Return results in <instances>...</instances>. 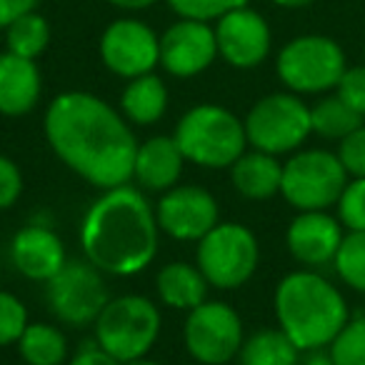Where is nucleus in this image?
Masks as SVG:
<instances>
[{
	"label": "nucleus",
	"mask_w": 365,
	"mask_h": 365,
	"mask_svg": "<svg viewBox=\"0 0 365 365\" xmlns=\"http://www.w3.org/2000/svg\"><path fill=\"white\" fill-rule=\"evenodd\" d=\"M335 96L345 103L348 108H353L358 115L365 118V66L345 68L343 78L335 86Z\"/></svg>",
	"instance_id": "32"
},
{
	"label": "nucleus",
	"mask_w": 365,
	"mask_h": 365,
	"mask_svg": "<svg viewBox=\"0 0 365 365\" xmlns=\"http://www.w3.org/2000/svg\"><path fill=\"white\" fill-rule=\"evenodd\" d=\"M208 280L198 265L190 263H168L158 270L155 288L158 298L175 310H193L208 298Z\"/></svg>",
	"instance_id": "21"
},
{
	"label": "nucleus",
	"mask_w": 365,
	"mask_h": 365,
	"mask_svg": "<svg viewBox=\"0 0 365 365\" xmlns=\"http://www.w3.org/2000/svg\"><path fill=\"white\" fill-rule=\"evenodd\" d=\"M218 58L215 28L180 18L160 36V66L175 78H193Z\"/></svg>",
	"instance_id": "15"
},
{
	"label": "nucleus",
	"mask_w": 365,
	"mask_h": 365,
	"mask_svg": "<svg viewBox=\"0 0 365 365\" xmlns=\"http://www.w3.org/2000/svg\"><path fill=\"white\" fill-rule=\"evenodd\" d=\"M345 53L328 36H300L278 53L275 71L293 93H325L345 73Z\"/></svg>",
	"instance_id": "9"
},
{
	"label": "nucleus",
	"mask_w": 365,
	"mask_h": 365,
	"mask_svg": "<svg viewBox=\"0 0 365 365\" xmlns=\"http://www.w3.org/2000/svg\"><path fill=\"white\" fill-rule=\"evenodd\" d=\"M185 160L200 168H230L248 145L245 123L223 106L190 108L173 133Z\"/></svg>",
	"instance_id": "4"
},
{
	"label": "nucleus",
	"mask_w": 365,
	"mask_h": 365,
	"mask_svg": "<svg viewBox=\"0 0 365 365\" xmlns=\"http://www.w3.org/2000/svg\"><path fill=\"white\" fill-rule=\"evenodd\" d=\"M68 365H123V363L113 358L110 353H106V350L96 343V345H83V348L78 350V355Z\"/></svg>",
	"instance_id": "35"
},
{
	"label": "nucleus",
	"mask_w": 365,
	"mask_h": 365,
	"mask_svg": "<svg viewBox=\"0 0 365 365\" xmlns=\"http://www.w3.org/2000/svg\"><path fill=\"white\" fill-rule=\"evenodd\" d=\"M160 335V310L145 295H120L108 300L96 320V340L123 365L145 358Z\"/></svg>",
	"instance_id": "5"
},
{
	"label": "nucleus",
	"mask_w": 365,
	"mask_h": 365,
	"mask_svg": "<svg viewBox=\"0 0 365 365\" xmlns=\"http://www.w3.org/2000/svg\"><path fill=\"white\" fill-rule=\"evenodd\" d=\"M303 365H335L333 358H330V353H325L323 348L320 350H310V355L305 358Z\"/></svg>",
	"instance_id": "38"
},
{
	"label": "nucleus",
	"mask_w": 365,
	"mask_h": 365,
	"mask_svg": "<svg viewBox=\"0 0 365 365\" xmlns=\"http://www.w3.org/2000/svg\"><path fill=\"white\" fill-rule=\"evenodd\" d=\"M155 208L133 185L103 190L81 223V248L101 273L128 278L153 263L158 253Z\"/></svg>",
	"instance_id": "2"
},
{
	"label": "nucleus",
	"mask_w": 365,
	"mask_h": 365,
	"mask_svg": "<svg viewBox=\"0 0 365 365\" xmlns=\"http://www.w3.org/2000/svg\"><path fill=\"white\" fill-rule=\"evenodd\" d=\"M101 58L110 73L133 81L153 73V68L160 63V38L145 23L120 18L103 33Z\"/></svg>",
	"instance_id": "13"
},
{
	"label": "nucleus",
	"mask_w": 365,
	"mask_h": 365,
	"mask_svg": "<svg viewBox=\"0 0 365 365\" xmlns=\"http://www.w3.org/2000/svg\"><path fill=\"white\" fill-rule=\"evenodd\" d=\"M158 228L182 243L200 240L218 225L220 208L213 193L198 185H173L155 208Z\"/></svg>",
	"instance_id": "12"
},
{
	"label": "nucleus",
	"mask_w": 365,
	"mask_h": 365,
	"mask_svg": "<svg viewBox=\"0 0 365 365\" xmlns=\"http://www.w3.org/2000/svg\"><path fill=\"white\" fill-rule=\"evenodd\" d=\"M338 220L348 230H365V178H353L338 198Z\"/></svg>",
	"instance_id": "30"
},
{
	"label": "nucleus",
	"mask_w": 365,
	"mask_h": 365,
	"mask_svg": "<svg viewBox=\"0 0 365 365\" xmlns=\"http://www.w3.org/2000/svg\"><path fill=\"white\" fill-rule=\"evenodd\" d=\"M41 98V71L36 61L16 53L0 56V115L21 118L36 108Z\"/></svg>",
	"instance_id": "19"
},
{
	"label": "nucleus",
	"mask_w": 365,
	"mask_h": 365,
	"mask_svg": "<svg viewBox=\"0 0 365 365\" xmlns=\"http://www.w3.org/2000/svg\"><path fill=\"white\" fill-rule=\"evenodd\" d=\"M243 123L250 145L270 155L298 150L313 133L310 108L298 93H270L260 98Z\"/></svg>",
	"instance_id": "6"
},
{
	"label": "nucleus",
	"mask_w": 365,
	"mask_h": 365,
	"mask_svg": "<svg viewBox=\"0 0 365 365\" xmlns=\"http://www.w3.org/2000/svg\"><path fill=\"white\" fill-rule=\"evenodd\" d=\"M333 265L348 288L365 293V230H348L343 235Z\"/></svg>",
	"instance_id": "27"
},
{
	"label": "nucleus",
	"mask_w": 365,
	"mask_h": 365,
	"mask_svg": "<svg viewBox=\"0 0 365 365\" xmlns=\"http://www.w3.org/2000/svg\"><path fill=\"white\" fill-rule=\"evenodd\" d=\"M18 353L28 365H63L68 355V340L51 323H28L18 338Z\"/></svg>",
	"instance_id": "24"
},
{
	"label": "nucleus",
	"mask_w": 365,
	"mask_h": 365,
	"mask_svg": "<svg viewBox=\"0 0 365 365\" xmlns=\"http://www.w3.org/2000/svg\"><path fill=\"white\" fill-rule=\"evenodd\" d=\"M185 155L178 148L175 138L155 135L138 145L133 163V180L145 193H165L178 185Z\"/></svg>",
	"instance_id": "18"
},
{
	"label": "nucleus",
	"mask_w": 365,
	"mask_h": 365,
	"mask_svg": "<svg viewBox=\"0 0 365 365\" xmlns=\"http://www.w3.org/2000/svg\"><path fill=\"white\" fill-rule=\"evenodd\" d=\"M300 348L280 328L253 333L240 345V365H298Z\"/></svg>",
	"instance_id": "23"
},
{
	"label": "nucleus",
	"mask_w": 365,
	"mask_h": 365,
	"mask_svg": "<svg viewBox=\"0 0 365 365\" xmlns=\"http://www.w3.org/2000/svg\"><path fill=\"white\" fill-rule=\"evenodd\" d=\"M108 3L123 11H143V8H150L155 0H108Z\"/></svg>",
	"instance_id": "37"
},
{
	"label": "nucleus",
	"mask_w": 365,
	"mask_h": 365,
	"mask_svg": "<svg viewBox=\"0 0 365 365\" xmlns=\"http://www.w3.org/2000/svg\"><path fill=\"white\" fill-rule=\"evenodd\" d=\"M11 258L18 273L41 283H48L68 263L63 240L46 225H26L18 230L11 240Z\"/></svg>",
	"instance_id": "17"
},
{
	"label": "nucleus",
	"mask_w": 365,
	"mask_h": 365,
	"mask_svg": "<svg viewBox=\"0 0 365 365\" xmlns=\"http://www.w3.org/2000/svg\"><path fill=\"white\" fill-rule=\"evenodd\" d=\"M38 0H0V28H8L26 13H33Z\"/></svg>",
	"instance_id": "36"
},
{
	"label": "nucleus",
	"mask_w": 365,
	"mask_h": 365,
	"mask_svg": "<svg viewBox=\"0 0 365 365\" xmlns=\"http://www.w3.org/2000/svg\"><path fill=\"white\" fill-rule=\"evenodd\" d=\"M198 268L213 288L233 290L253 278L260 260L258 238L240 223H218L198 240Z\"/></svg>",
	"instance_id": "8"
},
{
	"label": "nucleus",
	"mask_w": 365,
	"mask_h": 365,
	"mask_svg": "<svg viewBox=\"0 0 365 365\" xmlns=\"http://www.w3.org/2000/svg\"><path fill=\"white\" fill-rule=\"evenodd\" d=\"M273 3L280 8H305L310 3H315V0H273Z\"/></svg>",
	"instance_id": "39"
},
{
	"label": "nucleus",
	"mask_w": 365,
	"mask_h": 365,
	"mask_svg": "<svg viewBox=\"0 0 365 365\" xmlns=\"http://www.w3.org/2000/svg\"><path fill=\"white\" fill-rule=\"evenodd\" d=\"M120 110L135 125H153L168 110V88L155 73L133 78L120 96Z\"/></svg>",
	"instance_id": "22"
},
{
	"label": "nucleus",
	"mask_w": 365,
	"mask_h": 365,
	"mask_svg": "<svg viewBox=\"0 0 365 365\" xmlns=\"http://www.w3.org/2000/svg\"><path fill=\"white\" fill-rule=\"evenodd\" d=\"M215 41H218V56L228 66L248 71L268 58L270 28L260 13L243 6L218 18Z\"/></svg>",
	"instance_id": "14"
},
{
	"label": "nucleus",
	"mask_w": 365,
	"mask_h": 365,
	"mask_svg": "<svg viewBox=\"0 0 365 365\" xmlns=\"http://www.w3.org/2000/svg\"><path fill=\"white\" fill-rule=\"evenodd\" d=\"M168 6L175 16L185 18V21L210 23L235 8L248 6V0H168Z\"/></svg>",
	"instance_id": "29"
},
{
	"label": "nucleus",
	"mask_w": 365,
	"mask_h": 365,
	"mask_svg": "<svg viewBox=\"0 0 365 365\" xmlns=\"http://www.w3.org/2000/svg\"><path fill=\"white\" fill-rule=\"evenodd\" d=\"M43 128L53 153L96 188L110 190L133 178L138 140L103 98L83 91L61 93L48 106Z\"/></svg>",
	"instance_id": "1"
},
{
	"label": "nucleus",
	"mask_w": 365,
	"mask_h": 365,
	"mask_svg": "<svg viewBox=\"0 0 365 365\" xmlns=\"http://www.w3.org/2000/svg\"><path fill=\"white\" fill-rule=\"evenodd\" d=\"M125 365H163V363H155V360H145V358H138V360H130Z\"/></svg>",
	"instance_id": "40"
},
{
	"label": "nucleus",
	"mask_w": 365,
	"mask_h": 365,
	"mask_svg": "<svg viewBox=\"0 0 365 365\" xmlns=\"http://www.w3.org/2000/svg\"><path fill=\"white\" fill-rule=\"evenodd\" d=\"M182 340L193 360L203 365H225L240 353L243 320L223 300H205L188 310Z\"/></svg>",
	"instance_id": "11"
},
{
	"label": "nucleus",
	"mask_w": 365,
	"mask_h": 365,
	"mask_svg": "<svg viewBox=\"0 0 365 365\" xmlns=\"http://www.w3.org/2000/svg\"><path fill=\"white\" fill-rule=\"evenodd\" d=\"M51 313L66 325H91L108 305V285L91 260H68L61 273L46 283Z\"/></svg>",
	"instance_id": "10"
},
{
	"label": "nucleus",
	"mask_w": 365,
	"mask_h": 365,
	"mask_svg": "<svg viewBox=\"0 0 365 365\" xmlns=\"http://www.w3.org/2000/svg\"><path fill=\"white\" fill-rule=\"evenodd\" d=\"M0 273H3V268H0Z\"/></svg>",
	"instance_id": "41"
},
{
	"label": "nucleus",
	"mask_w": 365,
	"mask_h": 365,
	"mask_svg": "<svg viewBox=\"0 0 365 365\" xmlns=\"http://www.w3.org/2000/svg\"><path fill=\"white\" fill-rule=\"evenodd\" d=\"M23 193V175L21 168L11 158L0 155V210H8L18 203Z\"/></svg>",
	"instance_id": "34"
},
{
	"label": "nucleus",
	"mask_w": 365,
	"mask_h": 365,
	"mask_svg": "<svg viewBox=\"0 0 365 365\" xmlns=\"http://www.w3.org/2000/svg\"><path fill=\"white\" fill-rule=\"evenodd\" d=\"M365 118L358 115L353 108H348L338 96L323 98L310 108V123H313V133L328 140H343L353 130L363 125Z\"/></svg>",
	"instance_id": "25"
},
{
	"label": "nucleus",
	"mask_w": 365,
	"mask_h": 365,
	"mask_svg": "<svg viewBox=\"0 0 365 365\" xmlns=\"http://www.w3.org/2000/svg\"><path fill=\"white\" fill-rule=\"evenodd\" d=\"M278 328L300 350H320L350 320L343 293L323 275L310 270L288 273L275 288Z\"/></svg>",
	"instance_id": "3"
},
{
	"label": "nucleus",
	"mask_w": 365,
	"mask_h": 365,
	"mask_svg": "<svg viewBox=\"0 0 365 365\" xmlns=\"http://www.w3.org/2000/svg\"><path fill=\"white\" fill-rule=\"evenodd\" d=\"M328 353L335 365H365V318H353L343 325Z\"/></svg>",
	"instance_id": "28"
},
{
	"label": "nucleus",
	"mask_w": 365,
	"mask_h": 365,
	"mask_svg": "<svg viewBox=\"0 0 365 365\" xmlns=\"http://www.w3.org/2000/svg\"><path fill=\"white\" fill-rule=\"evenodd\" d=\"M6 43L8 51L16 53L21 58H28V61H36L43 51L51 43V26L43 16H38L36 11L26 13L18 21H13L11 26L6 28Z\"/></svg>",
	"instance_id": "26"
},
{
	"label": "nucleus",
	"mask_w": 365,
	"mask_h": 365,
	"mask_svg": "<svg viewBox=\"0 0 365 365\" xmlns=\"http://www.w3.org/2000/svg\"><path fill=\"white\" fill-rule=\"evenodd\" d=\"M28 328V310L13 293L0 290V348L18 343Z\"/></svg>",
	"instance_id": "31"
},
{
	"label": "nucleus",
	"mask_w": 365,
	"mask_h": 365,
	"mask_svg": "<svg viewBox=\"0 0 365 365\" xmlns=\"http://www.w3.org/2000/svg\"><path fill=\"white\" fill-rule=\"evenodd\" d=\"M338 158L348 175L365 178V125H360L358 130H353L340 140Z\"/></svg>",
	"instance_id": "33"
},
{
	"label": "nucleus",
	"mask_w": 365,
	"mask_h": 365,
	"mask_svg": "<svg viewBox=\"0 0 365 365\" xmlns=\"http://www.w3.org/2000/svg\"><path fill=\"white\" fill-rule=\"evenodd\" d=\"M230 180L233 188L248 200H268L280 193L283 182V165L278 158L263 150L243 153L230 165Z\"/></svg>",
	"instance_id": "20"
},
{
	"label": "nucleus",
	"mask_w": 365,
	"mask_h": 365,
	"mask_svg": "<svg viewBox=\"0 0 365 365\" xmlns=\"http://www.w3.org/2000/svg\"><path fill=\"white\" fill-rule=\"evenodd\" d=\"M348 185V173L340 163L338 153L298 150L283 165L280 195L295 210H325L338 203L340 193Z\"/></svg>",
	"instance_id": "7"
},
{
	"label": "nucleus",
	"mask_w": 365,
	"mask_h": 365,
	"mask_svg": "<svg viewBox=\"0 0 365 365\" xmlns=\"http://www.w3.org/2000/svg\"><path fill=\"white\" fill-rule=\"evenodd\" d=\"M340 243H343V223L325 210H300L290 220L285 233L290 255L310 268L333 263Z\"/></svg>",
	"instance_id": "16"
}]
</instances>
